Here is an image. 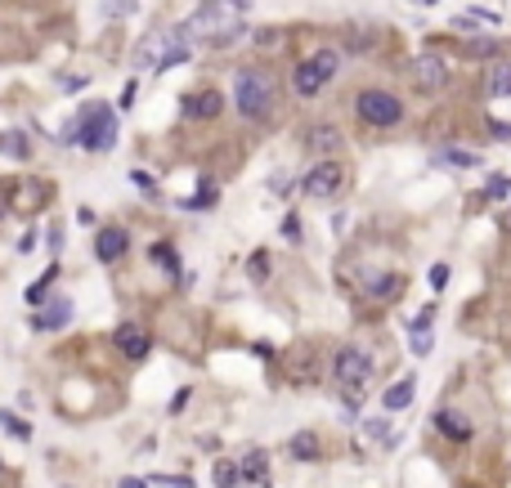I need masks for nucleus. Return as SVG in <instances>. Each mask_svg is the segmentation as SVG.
Masks as SVG:
<instances>
[{
	"label": "nucleus",
	"mask_w": 511,
	"mask_h": 488,
	"mask_svg": "<svg viewBox=\"0 0 511 488\" xmlns=\"http://www.w3.org/2000/svg\"><path fill=\"white\" fill-rule=\"evenodd\" d=\"M251 0H202L193 9V18L184 23L188 41H206V45H233L242 36V18H247Z\"/></svg>",
	"instance_id": "f257e3e1"
},
{
	"label": "nucleus",
	"mask_w": 511,
	"mask_h": 488,
	"mask_svg": "<svg viewBox=\"0 0 511 488\" xmlns=\"http://www.w3.org/2000/svg\"><path fill=\"white\" fill-rule=\"evenodd\" d=\"M233 103H238V112L247 121H265L269 108H274V81L260 68L238 72V76H233Z\"/></svg>",
	"instance_id": "f03ea898"
},
{
	"label": "nucleus",
	"mask_w": 511,
	"mask_h": 488,
	"mask_svg": "<svg viewBox=\"0 0 511 488\" xmlns=\"http://www.w3.org/2000/svg\"><path fill=\"white\" fill-rule=\"evenodd\" d=\"M332 377L350 390V395H346V417H355V408H359V390H364V381L373 377V359H368V350H364V345H346V350H337Z\"/></svg>",
	"instance_id": "7ed1b4c3"
},
{
	"label": "nucleus",
	"mask_w": 511,
	"mask_h": 488,
	"mask_svg": "<svg viewBox=\"0 0 511 488\" xmlns=\"http://www.w3.org/2000/svg\"><path fill=\"white\" fill-rule=\"evenodd\" d=\"M112 139H117V112L108 103H94V108L81 112V148L90 152H108Z\"/></svg>",
	"instance_id": "20e7f679"
},
{
	"label": "nucleus",
	"mask_w": 511,
	"mask_h": 488,
	"mask_svg": "<svg viewBox=\"0 0 511 488\" xmlns=\"http://www.w3.org/2000/svg\"><path fill=\"white\" fill-rule=\"evenodd\" d=\"M359 121H368V126H400L404 121V103L395 99L391 90H364L359 94Z\"/></svg>",
	"instance_id": "39448f33"
},
{
	"label": "nucleus",
	"mask_w": 511,
	"mask_h": 488,
	"mask_svg": "<svg viewBox=\"0 0 511 488\" xmlns=\"http://www.w3.org/2000/svg\"><path fill=\"white\" fill-rule=\"evenodd\" d=\"M337 68H341L337 50H319L314 59H305V63L296 68V81H292V85H296V94H305V99H310V94H319L328 81H332Z\"/></svg>",
	"instance_id": "423d86ee"
},
{
	"label": "nucleus",
	"mask_w": 511,
	"mask_h": 488,
	"mask_svg": "<svg viewBox=\"0 0 511 488\" xmlns=\"http://www.w3.org/2000/svg\"><path fill=\"white\" fill-rule=\"evenodd\" d=\"M341 179H346V170H341L337 161H319V166L301 179V188H305L310 197H332L337 188H341Z\"/></svg>",
	"instance_id": "0eeeda50"
},
{
	"label": "nucleus",
	"mask_w": 511,
	"mask_h": 488,
	"mask_svg": "<svg viewBox=\"0 0 511 488\" xmlns=\"http://www.w3.org/2000/svg\"><path fill=\"white\" fill-rule=\"evenodd\" d=\"M68 323H72V300H68V296H54L45 309H36L32 327L36 332H54V327H68Z\"/></svg>",
	"instance_id": "6e6552de"
},
{
	"label": "nucleus",
	"mask_w": 511,
	"mask_h": 488,
	"mask_svg": "<svg viewBox=\"0 0 511 488\" xmlns=\"http://www.w3.org/2000/svg\"><path fill=\"white\" fill-rule=\"evenodd\" d=\"M126 246H130L126 228H99V237H94V251H99V260H103V264L121 260V255H126Z\"/></svg>",
	"instance_id": "1a4fd4ad"
},
{
	"label": "nucleus",
	"mask_w": 511,
	"mask_h": 488,
	"mask_svg": "<svg viewBox=\"0 0 511 488\" xmlns=\"http://www.w3.org/2000/svg\"><path fill=\"white\" fill-rule=\"evenodd\" d=\"M148 345H153V341H148L144 327H135V323H121L117 327V350L126 354V359H144Z\"/></svg>",
	"instance_id": "9d476101"
},
{
	"label": "nucleus",
	"mask_w": 511,
	"mask_h": 488,
	"mask_svg": "<svg viewBox=\"0 0 511 488\" xmlns=\"http://www.w3.org/2000/svg\"><path fill=\"white\" fill-rule=\"evenodd\" d=\"M413 76H418V85L422 90H440L444 81H449V68H444L435 54H422L418 63H413Z\"/></svg>",
	"instance_id": "9b49d317"
},
{
	"label": "nucleus",
	"mask_w": 511,
	"mask_h": 488,
	"mask_svg": "<svg viewBox=\"0 0 511 488\" xmlns=\"http://www.w3.org/2000/svg\"><path fill=\"white\" fill-rule=\"evenodd\" d=\"M413 395H418V381H413V377H400V381H395V386L382 395V408H386V413H404V408L413 404Z\"/></svg>",
	"instance_id": "f8f14e48"
},
{
	"label": "nucleus",
	"mask_w": 511,
	"mask_h": 488,
	"mask_svg": "<svg viewBox=\"0 0 511 488\" xmlns=\"http://www.w3.org/2000/svg\"><path fill=\"white\" fill-rule=\"evenodd\" d=\"M220 103L224 99L215 90H197V94H188V99H184V117H215Z\"/></svg>",
	"instance_id": "ddd939ff"
},
{
	"label": "nucleus",
	"mask_w": 511,
	"mask_h": 488,
	"mask_svg": "<svg viewBox=\"0 0 511 488\" xmlns=\"http://www.w3.org/2000/svg\"><path fill=\"white\" fill-rule=\"evenodd\" d=\"M162 54H166V32H153L135 50V68H162Z\"/></svg>",
	"instance_id": "4468645a"
},
{
	"label": "nucleus",
	"mask_w": 511,
	"mask_h": 488,
	"mask_svg": "<svg viewBox=\"0 0 511 488\" xmlns=\"http://www.w3.org/2000/svg\"><path fill=\"white\" fill-rule=\"evenodd\" d=\"M485 90L494 94V99H511V59H503V63H494V68H489Z\"/></svg>",
	"instance_id": "2eb2a0df"
},
{
	"label": "nucleus",
	"mask_w": 511,
	"mask_h": 488,
	"mask_svg": "<svg viewBox=\"0 0 511 488\" xmlns=\"http://www.w3.org/2000/svg\"><path fill=\"white\" fill-rule=\"evenodd\" d=\"M435 426H440L449 439H458V444H462V439H471V421L458 417V413H449V408H444V413H435Z\"/></svg>",
	"instance_id": "dca6fc26"
},
{
	"label": "nucleus",
	"mask_w": 511,
	"mask_h": 488,
	"mask_svg": "<svg viewBox=\"0 0 511 488\" xmlns=\"http://www.w3.org/2000/svg\"><path fill=\"white\" fill-rule=\"evenodd\" d=\"M440 161H444V166H453V170H471L480 157L471 148H440Z\"/></svg>",
	"instance_id": "f3484780"
},
{
	"label": "nucleus",
	"mask_w": 511,
	"mask_h": 488,
	"mask_svg": "<svg viewBox=\"0 0 511 488\" xmlns=\"http://www.w3.org/2000/svg\"><path fill=\"white\" fill-rule=\"evenodd\" d=\"M292 457H296V462H314V457H319V439L310 435V430H301V435L292 439Z\"/></svg>",
	"instance_id": "a211bd4d"
},
{
	"label": "nucleus",
	"mask_w": 511,
	"mask_h": 488,
	"mask_svg": "<svg viewBox=\"0 0 511 488\" xmlns=\"http://www.w3.org/2000/svg\"><path fill=\"white\" fill-rule=\"evenodd\" d=\"M215 202H220V193H215V184H211V179H202V184H197V197H188V210H202V206H215Z\"/></svg>",
	"instance_id": "6ab92c4d"
},
{
	"label": "nucleus",
	"mask_w": 511,
	"mask_h": 488,
	"mask_svg": "<svg viewBox=\"0 0 511 488\" xmlns=\"http://www.w3.org/2000/svg\"><path fill=\"white\" fill-rule=\"evenodd\" d=\"M0 152H9V157H32V143H27V135H0Z\"/></svg>",
	"instance_id": "aec40b11"
},
{
	"label": "nucleus",
	"mask_w": 511,
	"mask_h": 488,
	"mask_svg": "<svg viewBox=\"0 0 511 488\" xmlns=\"http://www.w3.org/2000/svg\"><path fill=\"white\" fill-rule=\"evenodd\" d=\"M238 471H242V480H265V453H247Z\"/></svg>",
	"instance_id": "412c9836"
},
{
	"label": "nucleus",
	"mask_w": 511,
	"mask_h": 488,
	"mask_svg": "<svg viewBox=\"0 0 511 488\" xmlns=\"http://www.w3.org/2000/svg\"><path fill=\"white\" fill-rule=\"evenodd\" d=\"M153 260L162 264L166 273H179V255H175V246H166V242H157L153 246Z\"/></svg>",
	"instance_id": "4be33fe9"
},
{
	"label": "nucleus",
	"mask_w": 511,
	"mask_h": 488,
	"mask_svg": "<svg viewBox=\"0 0 511 488\" xmlns=\"http://www.w3.org/2000/svg\"><path fill=\"white\" fill-rule=\"evenodd\" d=\"M238 466H233V462H220V466H215V475H211V480H215V488H233V484H238Z\"/></svg>",
	"instance_id": "5701e85b"
},
{
	"label": "nucleus",
	"mask_w": 511,
	"mask_h": 488,
	"mask_svg": "<svg viewBox=\"0 0 511 488\" xmlns=\"http://www.w3.org/2000/svg\"><path fill=\"white\" fill-rule=\"evenodd\" d=\"M409 350H413V354H418V359H426V354H431V350H435V341H431V332H426V327H418V332H413V336H409Z\"/></svg>",
	"instance_id": "b1692460"
},
{
	"label": "nucleus",
	"mask_w": 511,
	"mask_h": 488,
	"mask_svg": "<svg viewBox=\"0 0 511 488\" xmlns=\"http://www.w3.org/2000/svg\"><path fill=\"white\" fill-rule=\"evenodd\" d=\"M364 430H368V439H391V444H395V430H391V421H386V417H373Z\"/></svg>",
	"instance_id": "393cba45"
},
{
	"label": "nucleus",
	"mask_w": 511,
	"mask_h": 488,
	"mask_svg": "<svg viewBox=\"0 0 511 488\" xmlns=\"http://www.w3.org/2000/svg\"><path fill=\"white\" fill-rule=\"evenodd\" d=\"M310 148H314V152H332L337 148V130H314V135H310Z\"/></svg>",
	"instance_id": "a878e982"
},
{
	"label": "nucleus",
	"mask_w": 511,
	"mask_h": 488,
	"mask_svg": "<svg viewBox=\"0 0 511 488\" xmlns=\"http://www.w3.org/2000/svg\"><path fill=\"white\" fill-rule=\"evenodd\" d=\"M489 197H494V202H503V197H511V175H494L489 179V188H485Z\"/></svg>",
	"instance_id": "bb28decb"
},
{
	"label": "nucleus",
	"mask_w": 511,
	"mask_h": 488,
	"mask_svg": "<svg viewBox=\"0 0 511 488\" xmlns=\"http://www.w3.org/2000/svg\"><path fill=\"white\" fill-rule=\"evenodd\" d=\"M0 426H5V430H9V435H14V439H23V444H27V439H32V426H23V421H14L9 413H0Z\"/></svg>",
	"instance_id": "cd10ccee"
},
{
	"label": "nucleus",
	"mask_w": 511,
	"mask_h": 488,
	"mask_svg": "<svg viewBox=\"0 0 511 488\" xmlns=\"http://www.w3.org/2000/svg\"><path fill=\"white\" fill-rule=\"evenodd\" d=\"M265 264H269V255H265V251H256V255H251V278H256V282H265V273H269Z\"/></svg>",
	"instance_id": "c85d7f7f"
},
{
	"label": "nucleus",
	"mask_w": 511,
	"mask_h": 488,
	"mask_svg": "<svg viewBox=\"0 0 511 488\" xmlns=\"http://www.w3.org/2000/svg\"><path fill=\"white\" fill-rule=\"evenodd\" d=\"M157 484H166V488H197L188 475H157Z\"/></svg>",
	"instance_id": "c756f323"
},
{
	"label": "nucleus",
	"mask_w": 511,
	"mask_h": 488,
	"mask_svg": "<svg viewBox=\"0 0 511 488\" xmlns=\"http://www.w3.org/2000/svg\"><path fill=\"white\" fill-rule=\"evenodd\" d=\"M283 237H287V242H301V219H296V215L283 219Z\"/></svg>",
	"instance_id": "7c9ffc66"
},
{
	"label": "nucleus",
	"mask_w": 511,
	"mask_h": 488,
	"mask_svg": "<svg viewBox=\"0 0 511 488\" xmlns=\"http://www.w3.org/2000/svg\"><path fill=\"white\" fill-rule=\"evenodd\" d=\"M489 135H494V139H511V121H489Z\"/></svg>",
	"instance_id": "2f4dec72"
},
{
	"label": "nucleus",
	"mask_w": 511,
	"mask_h": 488,
	"mask_svg": "<svg viewBox=\"0 0 511 488\" xmlns=\"http://www.w3.org/2000/svg\"><path fill=\"white\" fill-rule=\"evenodd\" d=\"M444 282H449V264H435V269H431V287H435V291H440Z\"/></svg>",
	"instance_id": "473e14b6"
},
{
	"label": "nucleus",
	"mask_w": 511,
	"mask_h": 488,
	"mask_svg": "<svg viewBox=\"0 0 511 488\" xmlns=\"http://www.w3.org/2000/svg\"><path fill=\"white\" fill-rule=\"evenodd\" d=\"M85 85H90V81H85V76H63V90H68V94H81Z\"/></svg>",
	"instance_id": "72a5a7b5"
},
{
	"label": "nucleus",
	"mask_w": 511,
	"mask_h": 488,
	"mask_svg": "<svg viewBox=\"0 0 511 488\" xmlns=\"http://www.w3.org/2000/svg\"><path fill=\"white\" fill-rule=\"evenodd\" d=\"M287 184H292V175H283V170H278V175L269 179V193H278V197H283V193H287Z\"/></svg>",
	"instance_id": "f704fd0d"
},
{
	"label": "nucleus",
	"mask_w": 511,
	"mask_h": 488,
	"mask_svg": "<svg viewBox=\"0 0 511 488\" xmlns=\"http://www.w3.org/2000/svg\"><path fill=\"white\" fill-rule=\"evenodd\" d=\"M135 99H139V81H130L126 90H121V108H130V103H135Z\"/></svg>",
	"instance_id": "c9c22d12"
},
{
	"label": "nucleus",
	"mask_w": 511,
	"mask_h": 488,
	"mask_svg": "<svg viewBox=\"0 0 511 488\" xmlns=\"http://www.w3.org/2000/svg\"><path fill=\"white\" fill-rule=\"evenodd\" d=\"M494 50H498L494 41H471V50H467V54H480V59H485V54H494Z\"/></svg>",
	"instance_id": "e433bc0d"
},
{
	"label": "nucleus",
	"mask_w": 511,
	"mask_h": 488,
	"mask_svg": "<svg viewBox=\"0 0 511 488\" xmlns=\"http://www.w3.org/2000/svg\"><path fill=\"white\" fill-rule=\"evenodd\" d=\"M130 184H139V188H148V193H153V175H144V170H130Z\"/></svg>",
	"instance_id": "4c0bfd02"
},
{
	"label": "nucleus",
	"mask_w": 511,
	"mask_h": 488,
	"mask_svg": "<svg viewBox=\"0 0 511 488\" xmlns=\"http://www.w3.org/2000/svg\"><path fill=\"white\" fill-rule=\"evenodd\" d=\"M32 246H36V233H23V237H18V251H23V255L32 251Z\"/></svg>",
	"instance_id": "58836bf2"
},
{
	"label": "nucleus",
	"mask_w": 511,
	"mask_h": 488,
	"mask_svg": "<svg viewBox=\"0 0 511 488\" xmlns=\"http://www.w3.org/2000/svg\"><path fill=\"white\" fill-rule=\"evenodd\" d=\"M121 488H148V480H135V475H130V480H121Z\"/></svg>",
	"instance_id": "ea45409f"
},
{
	"label": "nucleus",
	"mask_w": 511,
	"mask_h": 488,
	"mask_svg": "<svg viewBox=\"0 0 511 488\" xmlns=\"http://www.w3.org/2000/svg\"><path fill=\"white\" fill-rule=\"evenodd\" d=\"M418 5H435V0H418Z\"/></svg>",
	"instance_id": "a19ab883"
}]
</instances>
